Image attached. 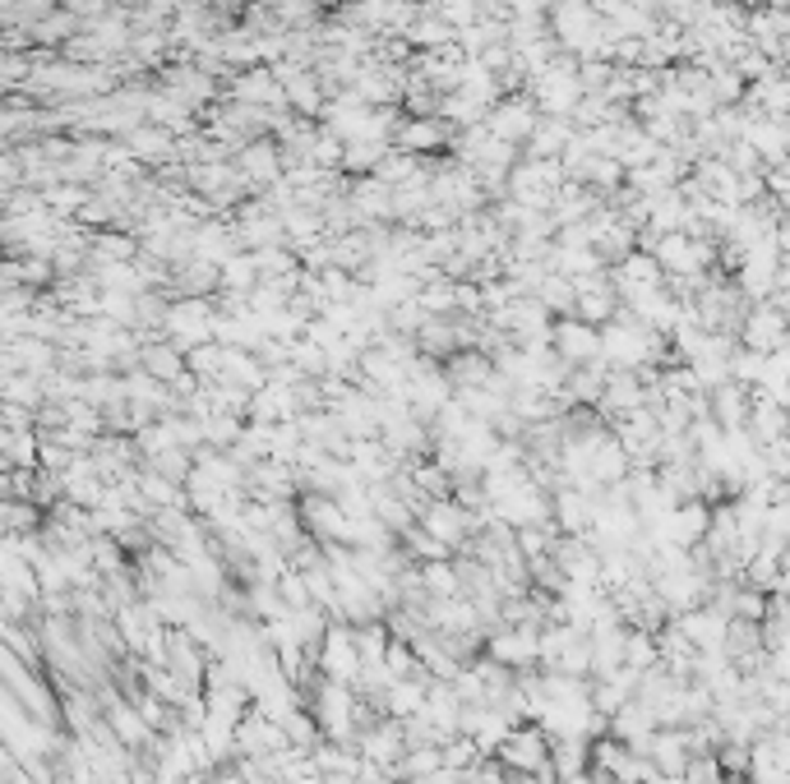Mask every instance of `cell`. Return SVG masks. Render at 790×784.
I'll use <instances>...</instances> for the list:
<instances>
[{
  "label": "cell",
  "mask_w": 790,
  "mask_h": 784,
  "mask_svg": "<svg viewBox=\"0 0 790 784\" xmlns=\"http://www.w3.org/2000/svg\"><path fill=\"white\" fill-rule=\"evenodd\" d=\"M596 342H601V351H596V360H601L606 369H643L647 360H657V332L643 328L639 319H629L624 309H615V319H606V328H596Z\"/></svg>",
  "instance_id": "cell-1"
},
{
  "label": "cell",
  "mask_w": 790,
  "mask_h": 784,
  "mask_svg": "<svg viewBox=\"0 0 790 784\" xmlns=\"http://www.w3.org/2000/svg\"><path fill=\"white\" fill-rule=\"evenodd\" d=\"M490 757L518 780H550V738L536 724H513L509 738Z\"/></svg>",
  "instance_id": "cell-2"
},
{
  "label": "cell",
  "mask_w": 790,
  "mask_h": 784,
  "mask_svg": "<svg viewBox=\"0 0 790 784\" xmlns=\"http://www.w3.org/2000/svg\"><path fill=\"white\" fill-rule=\"evenodd\" d=\"M583 84H578V61H550L546 70L532 74V107L542 115H573Z\"/></svg>",
  "instance_id": "cell-3"
},
{
  "label": "cell",
  "mask_w": 790,
  "mask_h": 784,
  "mask_svg": "<svg viewBox=\"0 0 790 784\" xmlns=\"http://www.w3.org/2000/svg\"><path fill=\"white\" fill-rule=\"evenodd\" d=\"M652 259H657L661 278H698V272L712 264V245L703 235H689V231H666L657 245H652Z\"/></svg>",
  "instance_id": "cell-4"
},
{
  "label": "cell",
  "mask_w": 790,
  "mask_h": 784,
  "mask_svg": "<svg viewBox=\"0 0 790 784\" xmlns=\"http://www.w3.org/2000/svg\"><path fill=\"white\" fill-rule=\"evenodd\" d=\"M476 513H467L453 494L449 499H430L426 503V513H421V531H426L430 540H439L445 549H458V544H467V536L476 531Z\"/></svg>",
  "instance_id": "cell-5"
},
{
  "label": "cell",
  "mask_w": 790,
  "mask_h": 784,
  "mask_svg": "<svg viewBox=\"0 0 790 784\" xmlns=\"http://www.w3.org/2000/svg\"><path fill=\"white\" fill-rule=\"evenodd\" d=\"M214 305L208 301H199V296H190V301H177L167 309V332L177 338V346H185V351H195V346H204V342H214Z\"/></svg>",
  "instance_id": "cell-6"
},
{
  "label": "cell",
  "mask_w": 790,
  "mask_h": 784,
  "mask_svg": "<svg viewBox=\"0 0 790 784\" xmlns=\"http://www.w3.org/2000/svg\"><path fill=\"white\" fill-rule=\"evenodd\" d=\"M596 351H601V342H596V328L592 323L573 319V314H564L560 323H550V356L564 360L569 369L596 360Z\"/></svg>",
  "instance_id": "cell-7"
},
{
  "label": "cell",
  "mask_w": 790,
  "mask_h": 784,
  "mask_svg": "<svg viewBox=\"0 0 790 784\" xmlns=\"http://www.w3.org/2000/svg\"><path fill=\"white\" fill-rule=\"evenodd\" d=\"M296 522H301V531H311V540H319V544H342L347 513L338 507L333 494H305L296 503Z\"/></svg>",
  "instance_id": "cell-8"
},
{
  "label": "cell",
  "mask_w": 790,
  "mask_h": 784,
  "mask_svg": "<svg viewBox=\"0 0 790 784\" xmlns=\"http://www.w3.org/2000/svg\"><path fill=\"white\" fill-rule=\"evenodd\" d=\"M486 660L505 664L513 674H527L536 664V633L532 627H499V633H490V641H486Z\"/></svg>",
  "instance_id": "cell-9"
},
{
  "label": "cell",
  "mask_w": 790,
  "mask_h": 784,
  "mask_svg": "<svg viewBox=\"0 0 790 784\" xmlns=\"http://www.w3.org/2000/svg\"><path fill=\"white\" fill-rule=\"evenodd\" d=\"M532 125H536V107L527 97H499V102L486 111V130L505 144H523L532 134Z\"/></svg>",
  "instance_id": "cell-10"
},
{
  "label": "cell",
  "mask_w": 790,
  "mask_h": 784,
  "mask_svg": "<svg viewBox=\"0 0 790 784\" xmlns=\"http://www.w3.org/2000/svg\"><path fill=\"white\" fill-rule=\"evenodd\" d=\"M740 346L744 351H781L786 346V319H781V305H773V301H758V309L744 319V328H740Z\"/></svg>",
  "instance_id": "cell-11"
},
{
  "label": "cell",
  "mask_w": 790,
  "mask_h": 784,
  "mask_svg": "<svg viewBox=\"0 0 790 784\" xmlns=\"http://www.w3.org/2000/svg\"><path fill=\"white\" fill-rule=\"evenodd\" d=\"M643 757L652 761V771H657V775H684V767H689L684 730H657V734L647 738Z\"/></svg>",
  "instance_id": "cell-12"
},
{
  "label": "cell",
  "mask_w": 790,
  "mask_h": 784,
  "mask_svg": "<svg viewBox=\"0 0 790 784\" xmlns=\"http://www.w3.org/2000/svg\"><path fill=\"white\" fill-rule=\"evenodd\" d=\"M449 125L439 121V115H416V121L408 125H398V152H435V148H445L449 144Z\"/></svg>",
  "instance_id": "cell-13"
},
{
  "label": "cell",
  "mask_w": 790,
  "mask_h": 784,
  "mask_svg": "<svg viewBox=\"0 0 790 784\" xmlns=\"http://www.w3.org/2000/svg\"><path fill=\"white\" fill-rule=\"evenodd\" d=\"M550 522L560 526L564 536H587V522H592V494L583 489H560L550 503Z\"/></svg>",
  "instance_id": "cell-14"
},
{
  "label": "cell",
  "mask_w": 790,
  "mask_h": 784,
  "mask_svg": "<svg viewBox=\"0 0 790 784\" xmlns=\"http://www.w3.org/2000/svg\"><path fill=\"white\" fill-rule=\"evenodd\" d=\"M231 93H236L241 107H268V102L282 107V88H278V78L268 74V70H245V74H236Z\"/></svg>",
  "instance_id": "cell-15"
},
{
  "label": "cell",
  "mask_w": 790,
  "mask_h": 784,
  "mask_svg": "<svg viewBox=\"0 0 790 784\" xmlns=\"http://www.w3.org/2000/svg\"><path fill=\"white\" fill-rule=\"evenodd\" d=\"M282 167V152L268 144V139H259V144H245L241 148V171H245V181H255V185H274L278 181V171Z\"/></svg>",
  "instance_id": "cell-16"
},
{
  "label": "cell",
  "mask_w": 790,
  "mask_h": 784,
  "mask_svg": "<svg viewBox=\"0 0 790 784\" xmlns=\"http://www.w3.org/2000/svg\"><path fill=\"white\" fill-rule=\"evenodd\" d=\"M218 286H227L231 296H245V291H255V286H259V264H255V254L236 249L231 259H222V264H218Z\"/></svg>",
  "instance_id": "cell-17"
},
{
  "label": "cell",
  "mask_w": 790,
  "mask_h": 784,
  "mask_svg": "<svg viewBox=\"0 0 790 784\" xmlns=\"http://www.w3.org/2000/svg\"><path fill=\"white\" fill-rule=\"evenodd\" d=\"M421 591H426V600H453L462 596V581H458V567L449 559H435V563H421Z\"/></svg>",
  "instance_id": "cell-18"
},
{
  "label": "cell",
  "mask_w": 790,
  "mask_h": 784,
  "mask_svg": "<svg viewBox=\"0 0 790 784\" xmlns=\"http://www.w3.org/2000/svg\"><path fill=\"white\" fill-rule=\"evenodd\" d=\"M402 33H408V42L426 47V51H439V47H449V42H453V28H449L439 14H416Z\"/></svg>",
  "instance_id": "cell-19"
},
{
  "label": "cell",
  "mask_w": 790,
  "mask_h": 784,
  "mask_svg": "<svg viewBox=\"0 0 790 784\" xmlns=\"http://www.w3.org/2000/svg\"><path fill=\"white\" fill-rule=\"evenodd\" d=\"M652 664H657V637L643 633V627H629V633H624V664H620V670L643 674V670H652Z\"/></svg>",
  "instance_id": "cell-20"
},
{
  "label": "cell",
  "mask_w": 790,
  "mask_h": 784,
  "mask_svg": "<svg viewBox=\"0 0 790 784\" xmlns=\"http://www.w3.org/2000/svg\"><path fill=\"white\" fill-rule=\"evenodd\" d=\"M352 208L361 218H393V189H384L379 181H361L352 189Z\"/></svg>",
  "instance_id": "cell-21"
},
{
  "label": "cell",
  "mask_w": 790,
  "mask_h": 784,
  "mask_svg": "<svg viewBox=\"0 0 790 784\" xmlns=\"http://www.w3.org/2000/svg\"><path fill=\"white\" fill-rule=\"evenodd\" d=\"M536 301H542L546 314H573V282L560 278V272H546L536 282Z\"/></svg>",
  "instance_id": "cell-22"
},
{
  "label": "cell",
  "mask_w": 790,
  "mask_h": 784,
  "mask_svg": "<svg viewBox=\"0 0 790 784\" xmlns=\"http://www.w3.org/2000/svg\"><path fill=\"white\" fill-rule=\"evenodd\" d=\"M144 369H148V379L171 383V379L185 375V360L177 356V346H148L144 351Z\"/></svg>",
  "instance_id": "cell-23"
},
{
  "label": "cell",
  "mask_w": 790,
  "mask_h": 784,
  "mask_svg": "<svg viewBox=\"0 0 790 784\" xmlns=\"http://www.w3.org/2000/svg\"><path fill=\"white\" fill-rule=\"evenodd\" d=\"M384 152H389V144L352 139V144H342V157H338V167H342V171H375Z\"/></svg>",
  "instance_id": "cell-24"
},
{
  "label": "cell",
  "mask_w": 790,
  "mask_h": 784,
  "mask_svg": "<svg viewBox=\"0 0 790 784\" xmlns=\"http://www.w3.org/2000/svg\"><path fill=\"white\" fill-rule=\"evenodd\" d=\"M185 369H190V375H199V379H208V383H218V375H222V346L218 342L195 346V351H190V360H185Z\"/></svg>",
  "instance_id": "cell-25"
},
{
  "label": "cell",
  "mask_w": 790,
  "mask_h": 784,
  "mask_svg": "<svg viewBox=\"0 0 790 784\" xmlns=\"http://www.w3.org/2000/svg\"><path fill=\"white\" fill-rule=\"evenodd\" d=\"M111 724H116V734H121V738L130 743V748H134V743H144V738H148V724L139 720V711H130V706H121V711L111 715Z\"/></svg>",
  "instance_id": "cell-26"
},
{
  "label": "cell",
  "mask_w": 790,
  "mask_h": 784,
  "mask_svg": "<svg viewBox=\"0 0 790 784\" xmlns=\"http://www.w3.org/2000/svg\"><path fill=\"white\" fill-rule=\"evenodd\" d=\"M134 148H139V152H148V157H162V152H167V134L158 139V134H153V130H144V134H134Z\"/></svg>",
  "instance_id": "cell-27"
}]
</instances>
